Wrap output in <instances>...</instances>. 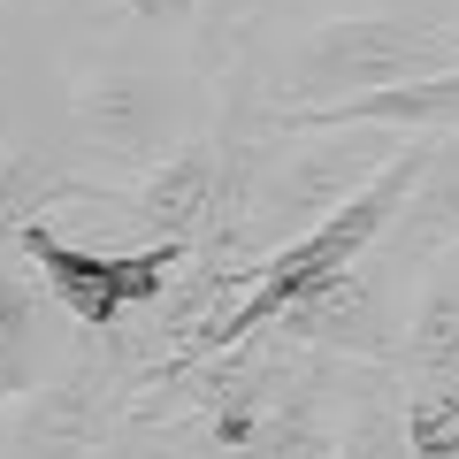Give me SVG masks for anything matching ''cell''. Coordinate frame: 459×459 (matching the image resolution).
Returning <instances> with one entry per match:
<instances>
[{
	"mask_svg": "<svg viewBox=\"0 0 459 459\" xmlns=\"http://www.w3.org/2000/svg\"><path fill=\"white\" fill-rule=\"evenodd\" d=\"M444 69H459V31H444V23L337 16V23L299 39V54L283 62V77L268 92H276V108H329V100L413 84V77H444Z\"/></svg>",
	"mask_w": 459,
	"mask_h": 459,
	"instance_id": "cell-1",
	"label": "cell"
},
{
	"mask_svg": "<svg viewBox=\"0 0 459 459\" xmlns=\"http://www.w3.org/2000/svg\"><path fill=\"white\" fill-rule=\"evenodd\" d=\"M383 131H337L329 146H299L291 161L268 177V253H283L291 238H307V230H322L337 207H352V199L368 192V184L383 177Z\"/></svg>",
	"mask_w": 459,
	"mask_h": 459,
	"instance_id": "cell-2",
	"label": "cell"
},
{
	"mask_svg": "<svg viewBox=\"0 0 459 459\" xmlns=\"http://www.w3.org/2000/svg\"><path fill=\"white\" fill-rule=\"evenodd\" d=\"M184 253H192V246H146V253H123V261H100V253L62 246L54 230H23V261L62 291V307L77 314L84 329H115V314H123V307L161 299L169 268H177Z\"/></svg>",
	"mask_w": 459,
	"mask_h": 459,
	"instance_id": "cell-3",
	"label": "cell"
},
{
	"mask_svg": "<svg viewBox=\"0 0 459 459\" xmlns=\"http://www.w3.org/2000/svg\"><path fill=\"white\" fill-rule=\"evenodd\" d=\"M268 131L283 138H337V131H398V138H444L459 131V69L413 84H383V92H352L329 108H268Z\"/></svg>",
	"mask_w": 459,
	"mask_h": 459,
	"instance_id": "cell-4",
	"label": "cell"
},
{
	"mask_svg": "<svg viewBox=\"0 0 459 459\" xmlns=\"http://www.w3.org/2000/svg\"><path fill=\"white\" fill-rule=\"evenodd\" d=\"M115 413H123V391H115L108 360H84L69 376L39 383L23 398V459H92L108 444Z\"/></svg>",
	"mask_w": 459,
	"mask_h": 459,
	"instance_id": "cell-5",
	"label": "cell"
},
{
	"mask_svg": "<svg viewBox=\"0 0 459 459\" xmlns=\"http://www.w3.org/2000/svg\"><path fill=\"white\" fill-rule=\"evenodd\" d=\"M222 207V138H177L161 169L131 192V214L153 230V246H199V230Z\"/></svg>",
	"mask_w": 459,
	"mask_h": 459,
	"instance_id": "cell-6",
	"label": "cell"
},
{
	"mask_svg": "<svg viewBox=\"0 0 459 459\" xmlns=\"http://www.w3.org/2000/svg\"><path fill=\"white\" fill-rule=\"evenodd\" d=\"M77 123L100 153H146L177 131V108H169L161 77H138V69H108V77L77 84Z\"/></svg>",
	"mask_w": 459,
	"mask_h": 459,
	"instance_id": "cell-7",
	"label": "cell"
},
{
	"mask_svg": "<svg viewBox=\"0 0 459 459\" xmlns=\"http://www.w3.org/2000/svg\"><path fill=\"white\" fill-rule=\"evenodd\" d=\"M444 246H459V138L421 153V184L398 214V253L406 261H437Z\"/></svg>",
	"mask_w": 459,
	"mask_h": 459,
	"instance_id": "cell-8",
	"label": "cell"
},
{
	"mask_svg": "<svg viewBox=\"0 0 459 459\" xmlns=\"http://www.w3.org/2000/svg\"><path fill=\"white\" fill-rule=\"evenodd\" d=\"M69 169L54 161V146L23 138V146L0 153V246H23V230H39V214L69 192Z\"/></svg>",
	"mask_w": 459,
	"mask_h": 459,
	"instance_id": "cell-9",
	"label": "cell"
},
{
	"mask_svg": "<svg viewBox=\"0 0 459 459\" xmlns=\"http://www.w3.org/2000/svg\"><path fill=\"white\" fill-rule=\"evenodd\" d=\"M398 360L421 376V391H459V283H429L421 307L406 314Z\"/></svg>",
	"mask_w": 459,
	"mask_h": 459,
	"instance_id": "cell-10",
	"label": "cell"
},
{
	"mask_svg": "<svg viewBox=\"0 0 459 459\" xmlns=\"http://www.w3.org/2000/svg\"><path fill=\"white\" fill-rule=\"evenodd\" d=\"M238 459H337V437H329L322 406H314L307 391H283L276 406H268L253 452H238Z\"/></svg>",
	"mask_w": 459,
	"mask_h": 459,
	"instance_id": "cell-11",
	"label": "cell"
},
{
	"mask_svg": "<svg viewBox=\"0 0 459 459\" xmlns=\"http://www.w3.org/2000/svg\"><path fill=\"white\" fill-rule=\"evenodd\" d=\"M39 391V360H31V291L16 276H0V398Z\"/></svg>",
	"mask_w": 459,
	"mask_h": 459,
	"instance_id": "cell-12",
	"label": "cell"
},
{
	"mask_svg": "<svg viewBox=\"0 0 459 459\" xmlns=\"http://www.w3.org/2000/svg\"><path fill=\"white\" fill-rule=\"evenodd\" d=\"M337 459H413L406 444V406L398 398H360L337 437Z\"/></svg>",
	"mask_w": 459,
	"mask_h": 459,
	"instance_id": "cell-13",
	"label": "cell"
},
{
	"mask_svg": "<svg viewBox=\"0 0 459 459\" xmlns=\"http://www.w3.org/2000/svg\"><path fill=\"white\" fill-rule=\"evenodd\" d=\"M406 444H413V459H459V391H413Z\"/></svg>",
	"mask_w": 459,
	"mask_h": 459,
	"instance_id": "cell-14",
	"label": "cell"
},
{
	"mask_svg": "<svg viewBox=\"0 0 459 459\" xmlns=\"http://www.w3.org/2000/svg\"><path fill=\"white\" fill-rule=\"evenodd\" d=\"M123 16H138V23H161V31H177V23H192V16H199V0H123Z\"/></svg>",
	"mask_w": 459,
	"mask_h": 459,
	"instance_id": "cell-15",
	"label": "cell"
},
{
	"mask_svg": "<svg viewBox=\"0 0 459 459\" xmlns=\"http://www.w3.org/2000/svg\"><path fill=\"white\" fill-rule=\"evenodd\" d=\"M92 459H123V452H115V444H100V452H92Z\"/></svg>",
	"mask_w": 459,
	"mask_h": 459,
	"instance_id": "cell-16",
	"label": "cell"
}]
</instances>
